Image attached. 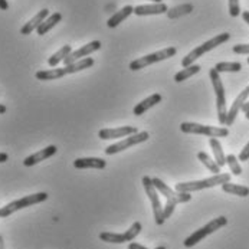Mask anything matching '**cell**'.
Wrapping results in <instances>:
<instances>
[{"instance_id":"cell-32","label":"cell","mask_w":249,"mask_h":249,"mask_svg":"<svg viewBox=\"0 0 249 249\" xmlns=\"http://www.w3.org/2000/svg\"><path fill=\"white\" fill-rule=\"evenodd\" d=\"M229 15L232 18H238L241 15V6L239 0H229Z\"/></svg>"},{"instance_id":"cell-34","label":"cell","mask_w":249,"mask_h":249,"mask_svg":"<svg viewBox=\"0 0 249 249\" xmlns=\"http://www.w3.org/2000/svg\"><path fill=\"white\" fill-rule=\"evenodd\" d=\"M233 52L239 55H249V43H239L233 46Z\"/></svg>"},{"instance_id":"cell-1","label":"cell","mask_w":249,"mask_h":249,"mask_svg":"<svg viewBox=\"0 0 249 249\" xmlns=\"http://www.w3.org/2000/svg\"><path fill=\"white\" fill-rule=\"evenodd\" d=\"M231 181V175L229 173H219L214 175L212 178H203V180H195V181H186V183H178L175 190L176 192H186V193H192V192H199L203 189H209L214 186H222L225 183Z\"/></svg>"},{"instance_id":"cell-35","label":"cell","mask_w":249,"mask_h":249,"mask_svg":"<svg viewBox=\"0 0 249 249\" xmlns=\"http://www.w3.org/2000/svg\"><path fill=\"white\" fill-rule=\"evenodd\" d=\"M241 161H248L249 160V142L242 148V151H241V154H239V157H238Z\"/></svg>"},{"instance_id":"cell-15","label":"cell","mask_w":249,"mask_h":249,"mask_svg":"<svg viewBox=\"0 0 249 249\" xmlns=\"http://www.w3.org/2000/svg\"><path fill=\"white\" fill-rule=\"evenodd\" d=\"M249 97V85L236 97V100L233 101V104H232V107L231 109L228 111V118H226V125H232L233 124V121L236 120V115H238V112L241 111V108L242 106L247 103V100H248Z\"/></svg>"},{"instance_id":"cell-42","label":"cell","mask_w":249,"mask_h":249,"mask_svg":"<svg viewBox=\"0 0 249 249\" xmlns=\"http://www.w3.org/2000/svg\"><path fill=\"white\" fill-rule=\"evenodd\" d=\"M0 249H4V241H3V236L0 235Z\"/></svg>"},{"instance_id":"cell-19","label":"cell","mask_w":249,"mask_h":249,"mask_svg":"<svg viewBox=\"0 0 249 249\" xmlns=\"http://www.w3.org/2000/svg\"><path fill=\"white\" fill-rule=\"evenodd\" d=\"M161 95L160 94H153V95H150L148 98H145V100H142V103H139L134 109H133V112H134V115H142L147 109H150L151 107H154V106H157V104H160L161 103Z\"/></svg>"},{"instance_id":"cell-17","label":"cell","mask_w":249,"mask_h":249,"mask_svg":"<svg viewBox=\"0 0 249 249\" xmlns=\"http://www.w3.org/2000/svg\"><path fill=\"white\" fill-rule=\"evenodd\" d=\"M169 7L164 3H154V4H140L134 7V13L137 16H148V15H163L167 13Z\"/></svg>"},{"instance_id":"cell-31","label":"cell","mask_w":249,"mask_h":249,"mask_svg":"<svg viewBox=\"0 0 249 249\" xmlns=\"http://www.w3.org/2000/svg\"><path fill=\"white\" fill-rule=\"evenodd\" d=\"M226 164L229 166V169H231L233 176H241L242 175V167H241L239 159L236 156H233V154L226 156Z\"/></svg>"},{"instance_id":"cell-28","label":"cell","mask_w":249,"mask_h":249,"mask_svg":"<svg viewBox=\"0 0 249 249\" xmlns=\"http://www.w3.org/2000/svg\"><path fill=\"white\" fill-rule=\"evenodd\" d=\"M192 10H193V4L186 3V4L176 6V7H173V9H169V10H167V16H169L170 19H176V18H180V16H183V15L192 13Z\"/></svg>"},{"instance_id":"cell-43","label":"cell","mask_w":249,"mask_h":249,"mask_svg":"<svg viewBox=\"0 0 249 249\" xmlns=\"http://www.w3.org/2000/svg\"><path fill=\"white\" fill-rule=\"evenodd\" d=\"M151 1H154V3H161V0H151Z\"/></svg>"},{"instance_id":"cell-39","label":"cell","mask_w":249,"mask_h":249,"mask_svg":"<svg viewBox=\"0 0 249 249\" xmlns=\"http://www.w3.org/2000/svg\"><path fill=\"white\" fill-rule=\"evenodd\" d=\"M242 19H244V20H245V22H247V23L249 25V12L248 10H245V12L242 13Z\"/></svg>"},{"instance_id":"cell-33","label":"cell","mask_w":249,"mask_h":249,"mask_svg":"<svg viewBox=\"0 0 249 249\" xmlns=\"http://www.w3.org/2000/svg\"><path fill=\"white\" fill-rule=\"evenodd\" d=\"M176 205L178 203H175V202H167L166 203V206L163 208V217L164 219H167V217H170L173 214L175 209H176Z\"/></svg>"},{"instance_id":"cell-38","label":"cell","mask_w":249,"mask_h":249,"mask_svg":"<svg viewBox=\"0 0 249 249\" xmlns=\"http://www.w3.org/2000/svg\"><path fill=\"white\" fill-rule=\"evenodd\" d=\"M7 160H9L7 153H0V163H6Z\"/></svg>"},{"instance_id":"cell-40","label":"cell","mask_w":249,"mask_h":249,"mask_svg":"<svg viewBox=\"0 0 249 249\" xmlns=\"http://www.w3.org/2000/svg\"><path fill=\"white\" fill-rule=\"evenodd\" d=\"M241 111H244V112H249V101H247V103H245V104L242 106Z\"/></svg>"},{"instance_id":"cell-5","label":"cell","mask_w":249,"mask_h":249,"mask_svg":"<svg viewBox=\"0 0 249 249\" xmlns=\"http://www.w3.org/2000/svg\"><path fill=\"white\" fill-rule=\"evenodd\" d=\"M228 225V219L225 217V216H219V217H216L213 220H211L208 225H205L203 228H200V229H197L196 232H193L189 238H186V241L183 242V245L186 247V248H192V247H195L196 244H199L200 241H203L206 236H209L211 233H213L216 232L217 229H220V228H223V226H226Z\"/></svg>"},{"instance_id":"cell-13","label":"cell","mask_w":249,"mask_h":249,"mask_svg":"<svg viewBox=\"0 0 249 249\" xmlns=\"http://www.w3.org/2000/svg\"><path fill=\"white\" fill-rule=\"evenodd\" d=\"M137 128L136 127H118V128H104V130H100L98 133V137L101 140H114V139H125L128 136H133V134H137Z\"/></svg>"},{"instance_id":"cell-4","label":"cell","mask_w":249,"mask_h":249,"mask_svg":"<svg viewBox=\"0 0 249 249\" xmlns=\"http://www.w3.org/2000/svg\"><path fill=\"white\" fill-rule=\"evenodd\" d=\"M48 199V193L45 192H39V193H34V195H29V196H25L22 199H18V200H13L10 203H7L6 206L0 208V217H7L12 213L18 212V211H22L25 208H29V206H34L37 203H42Z\"/></svg>"},{"instance_id":"cell-9","label":"cell","mask_w":249,"mask_h":249,"mask_svg":"<svg viewBox=\"0 0 249 249\" xmlns=\"http://www.w3.org/2000/svg\"><path fill=\"white\" fill-rule=\"evenodd\" d=\"M142 223L136 222L131 225L130 229H127L123 233H111V232H103L100 233V239L108 242V244H125V242H131L137 238V235L142 232Z\"/></svg>"},{"instance_id":"cell-29","label":"cell","mask_w":249,"mask_h":249,"mask_svg":"<svg viewBox=\"0 0 249 249\" xmlns=\"http://www.w3.org/2000/svg\"><path fill=\"white\" fill-rule=\"evenodd\" d=\"M199 71H200V67L193 64V65H190V67L183 68L181 71H178V73L175 75V81H176V82H183V81L189 79L190 76H193L195 73H197Z\"/></svg>"},{"instance_id":"cell-44","label":"cell","mask_w":249,"mask_h":249,"mask_svg":"<svg viewBox=\"0 0 249 249\" xmlns=\"http://www.w3.org/2000/svg\"><path fill=\"white\" fill-rule=\"evenodd\" d=\"M245 117H247V118L249 120V112H245Z\"/></svg>"},{"instance_id":"cell-11","label":"cell","mask_w":249,"mask_h":249,"mask_svg":"<svg viewBox=\"0 0 249 249\" xmlns=\"http://www.w3.org/2000/svg\"><path fill=\"white\" fill-rule=\"evenodd\" d=\"M148 137H150V136H148L147 131H142V133L128 136V137H125L124 140H121V142H114V144H111L109 147H107V148H106V154H107V156H112V154H115V153L124 151L125 148H130V147H133V145H137V144H140V142H147Z\"/></svg>"},{"instance_id":"cell-16","label":"cell","mask_w":249,"mask_h":249,"mask_svg":"<svg viewBox=\"0 0 249 249\" xmlns=\"http://www.w3.org/2000/svg\"><path fill=\"white\" fill-rule=\"evenodd\" d=\"M48 16H49V10H48V9L39 10L29 22H26V23L22 26L20 34H22V35H29V34H32L34 31H37V28L40 26V23H42Z\"/></svg>"},{"instance_id":"cell-27","label":"cell","mask_w":249,"mask_h":249,"mask_svg":"<svg viewBox=\"0 0 249 249\" xmlns=\"http://www.w3.org/2000/svg\"><path fill=\"white\" fill-rule=\"evenodd\" d=\"M197 159H199V160L202 161V164H205L206 169H208L209 172H212L213 175H219V173H220V167L217 166V163L214 161L209 154H206L205 151H199V153H197Z\"/></svg>"},{"instance_id":"cell-23","label":"cell","mask_w":249,"mask_h":249,"mask_svg":"<svg viewBox=\"0 0 249 249\" xmlns=\"http://www.w3.org/2000/svg\"><path fill=\"white\" fill-rule=\"evenodd\" d=\"M71 52H72L71 45H64L58 52H55V53L48 59V65H49V67H52V68H55L59 62L65 61V58H67Z\"/></svg>"},{"instance_id":"cell-30","label":"cell","mask_w":249,"mask_h":249,"mask_svg":"<svg viewBox=\"0 0 249 249\" xmlns=\"http://www.w3.org/2000/svg\"><path fill=\"white\" fill-rule=\"evenodd\" d=\"M214 70L219 72H239L242 70V64L239 62H219L214 65Z\"/></svg>"},{"instance_id":"cell-37","label":"cell","mask_w":249,"mask_h":249,"mask_svg":"<svg viewBox=\"0 0 249 249\" xmlns=\"http://www.w3.org/2000/svg\"><path fill=\"white\" fill-rule=\"evenodd\" d=\"M7 9H9L7 0H0V10H7Z\"/></svg>"},{"instance_id":"cell-12","label":"cell","mask_w":249,"mask_h":249,"mask_svg":"<svg viewBox=\"0 0 249 249\" xmlns=\"http://www.w3.org/2000/svg\"><path fill=\"white\" fill-rule=\"evenodd\" d=\"M100 49H101V42H100V40H92V42L84 45L82 48H79V49H76V51H72L71 53L65 58L64 64H65V67H67V65H71V64L79 61V59H84L85 56H89L92 52L100 51Z\"/></svg>"},{"instance_id":"cell-14","label":"cell","mask_w":249,"mask_h":249,"mask_svg":"<svg viewBox=\"0 0 249 249\" xmlns=\"http://www.w3.org/2000/svg\"><path fill=\"white\" fill-rule=\"evenodd\" d=\"M56 151H58L56 145H48V147L42 148L40 151H37V153H35V154L28 156V157L23 160V166H26V167H32V166H35V164H37V163H40V161H43V160H46V159L52 157L53 154H56Z\"/></svg>"},{"instance_id":"cell-18","label":"cell","mask_w":249,"mask_h":249,"mask_svg":"<svg viewBox=\"0 0 249 249\" xmlns=\"http://www.w3.org/2000/svg\"><path fill=\"white\" fill-rule=\"evenodd\" d=\"M107 163L103 159L98 157H84V159H76L73 161V167L75 169H98L103 170L106 169Z\"/></svg>"},{"instance_id":"cell-8","label":"cell","mask_w":249,"mask_h":249,"mask_svg":"<svg viewBox=\"0 0 249 249\" xmlns=\"http://www.w3.org/2000/svg\"><path fill=\"white\" fill-rule=\"evenodd\" d=\"M142 186L145 189V193L150 199V203H151V208H153V214H154V220L157 225H163L164 223V217H163V206H161V202H160V196H159V192L153 183V178H148V176H144L142 178Z\"/></svg>"},{"instance_id":"cell-24","label":"cell","mask_w":249,"mask_h":249,"mask_svg":"<svg viewBox=\"0 0 249 249\" xmlns=\"http://www.w3.org/2000/svg\"><path fill=\"white\" fill-rule=\"evenodd\" d=\"M222 190L225 193L229 195H235V196H241V197H247L249 196V187L247 186H241V184H233V183H225L222 184Z\"/></svg>"},{"instance_id":"cell-20","label":"cell","mask_w":249,"mask_h":249,"mask_svg":"<svg viewBox=\"0 0 249 249\" xmlns=\"http://www.w3.org/2000/svg\"><path fill=\"white\" fill-rule=\"evenodd\" d=\"M131 13H134V7H133V6H124L123 9H120L118 12H115V13L108 19V28H115V26H118V25H120L121 22H124Z\"/></svg>"},{"instance_id":"cell-10","label":"cell","mask_w":249,"mask_h":249,"mask_svg":"<svg viewBox=\"0 0 249 249\" xmlns=\"http://www.w3.org/2000/svg\"><path fill=\"white\" fill-rule=\"evenodd\" d=\"M153 183L157 189V192L160 195H163L166 197L167 202H175V203H186L192 200V195L186 193V192H176L172 187H169L163 180H160L159 178H153Z\"/></svg>"},{"instance_id":"cell-46","label":"cell","mask_w":249,"mask_h":249,"mask_svg":"<svg viewBox=\"0 0 249 249\" xmlns=\"http://www.w3.org/2000/svg\"><path fill=\"white\" fill-rule=\"evenodd\" d=\"M248 64H249V56H248Z\"/></svg>"},{"instance_id":"cell-7","label":"cell","mask_w":249,"mask_h":249,"mask_svg":"<svg viewBox=\"0 0 249 249\" xmlns=\"http://www.w3.org/2000/svg\"><path fill=\"white\" fill-rule=\"evenodd\" d=\"M178 49L176 48H166V49H161L159 52H154V53H150V55H145L142 58H137L134 59L131 64H130V70L131 71H139L142 68H147L148 65H153V64H157L160 61H164V59H169V58H173L176 55Z\"/></svg>"},{"instance_id":"cell-3","label":"cell","mask_w":249,"mask_h":249,"mask_svg":"<svg viewBox=\"0 0 249 249\" xmlns=\"http://www.w3.org/2000/svg\"><path fill=\"white\" fill-rule=\"evenodd\" d=\"M209 76L213 85L214 95H216V108H217V120L220 125H226L228 118V108H226V97H225V87L222 84V79L219 76V72L214 68L209 71Z\"/></svg>"},{"instance_id":"cell-45","label":"cell","mask_w":249,"mask_h":249,"mask_svg":"<svg viewBox=\"0 0 249 249\" xmlns=\"http://www.w3.org/2000/svg\"><path fill=\"white\" fill-rule=\"evenodd\" d=\"M156 249H166L164 247H159V248H156Z\"/></svg>"},{"instance_id":"cell-26","label":"cell","mask_w":249,"mask_h":249,"mask_svg":"<svg viewBox=\"0 0 249 249\" xmlns=\"http://www.w3.org/2000/svg\"><path fill=\"white\" fill-rule=\"evenodd\" d=\"M92 65H94V59L92 58H84V59H79V61L73 62L71 65H67L65 67V72H67V75L68 73H76V72L84 71L87 68H91Z\"/></svg>"},{"instance_id":"cell-36","label":"cell","mask_w":249,"mask_h":249,"mask_svg":"<svg viewBox=\"0 0 249 249\" xmlns=\"http://www.w3.org/2000/svg\"><path fill=\"white\" fill-rule=\"evenodd\" d=\"M128 249H148V248L142 247V245H140V244H136V242H130Z\"/></svg>"},{"instance_id":"cell-2","label":"cell","mask_w":249,"mask_h":249,"mask_svg":"<svg viewBox=\"0 0 249 249\" xmlns=\"http://www.w3.org/2000/svg\"><path fill=\"white\" fill-rule=\"evenodd\" d=\"M229 37H231V35L225 32V34H220V35L214 36V37H212V39L206 40L205 43H202L200 46L195 48L192 52H189V53L183 58V61H181V67H183V68H187V67L193 65V62H195L196 59H199L200 56H203L206 52H209V51H212V49H214V48H217L219 45H222V43L228 42V40H229Z\"/></svg>"},{"instance_id":"cell-25","label":"cell","mask_w":249,"mask_h":249,"mask_svg":"<svg viewBox=\"0 0 249 249\" xmlns=\"http://www.w3.org/2000/svg\"><path fill=\"white\" fill-rule=\"evenodd\" d=\"M209 144L212 147V151H213L214 161L217 163L219 167H223L226 164V156L223 154V148H222V144L219 142L217 139H211Z\"/></svg>"},{"instance_id":"cell-6","label":"cell","mask_w":249,"mask_h":249,"mask_svg":"<svg viewBox=\"0 0 249 249\" xmlns=\"http://www.w3.org/2000/svg\"><path fill=\"white\" fill-rule=\"evenodd\" d=\"M180 130L186 134H200V136H206L211 139L229 136V130L225 127H211V125H203L197 123H181Z\"/></svg>"},{"instance_id":"cell-22","label":"cell","mask_w":249,"mask_h":249,"mask_svg":"<svg viewBox=\"0 0 249 249\" xmlns=\"http://www.w3.org/2000/svg\"><path fill=\"white\" fill-rule=\"evenodd\" d=\"M65 75H67L65 68H53L48 71H37L35 76L39 81H52V79H59Z\"/></svg>"},{"instance_id":"cell-21","label":"cell","mask_w":249,"mask_h":249,"mask_svg":"<svg viewBox=\"0 0 249 249\" xmlns=\"http://www.w3.org/2000/svg\"><path fill=\"white\" fill-rule=\"evenodd\" d=\"M61 19H62V15L61 13H53V15H51V16H48L42 23H40V26L37 28V35L39 36H43L45 34H48L51 29H53L59 22H61Z\"/></svg>"},{"instance_id":"cell-41","label":"cell","mask_w":249,"mask_h":249,"mask_svg":"<svg viewBox=\"0 0 249 249\" xmlns=\"http://www.w3.org/2000/svg\"><path fill=\"white\" fill-rule=\"evenodd\" d=\"M7 111V108H6V106H3V104H0V114H4Z\"/></svg>"}]
</instances>
